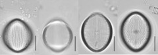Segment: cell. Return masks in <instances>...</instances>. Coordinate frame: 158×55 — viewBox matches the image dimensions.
I'll use <instances>...</instances> for the list:
<instances>
[{
  "instance_id": "obj_3",
  "label": "cell",
  "mask_w": 158,
  "mask_h": 55,
  "mask_svg": "<svg viewBox=\"0 0 158 55\" xmlns=\"http://www.w3.org/2000/svg\"><path fill=\"white\" fill-rule=\"evenodd\" d=\"M4 45L9 51L19 54L26 51L34 41L30 25L21 18H14L5 26L2 35Z\"/></svg>"
},
{
  "instance_id": "obj_4",
  "label": "cell",
  "mask_w": 158,
  "mask_h": 55,
  "mask_svg": "<svg viewBox=\"0 0 158 55\" xmlns=\"http://www.w3.org/2000/svg\"><path fill=\"white\" fill-rule=\"evenodd\" d=\"M42 40L45 46L54 53H62L73 41V33L69 25L62 19H53L44 27Z\"/></svg>"
},
{
  "instance_id": "obj_1",
  "label": "cell",
  "mask_w": 158,
  "mask_h": 55,
  "mask_svg": "<svg viewBox=\"0 0 158 55\" xmlns=\"http://www.w3.org/2000/svg\"><path fill=\"white\" fill-rule=\"evenodd\" d=\"M119 36L125 47L132 53L142 52L152 37V26L148 17L140 11H132L123 20Z\"/></svg>"
},
{
  "instance_id": "obj_2",
  "label": "cell",
  "mask_w": 158,
  "mask_h": 55,
  "mask_svg": "<svg viewBox=\"0 0 158 55\" xmlns=\"http://www.w3.org/2000/svg\"><path fill=\"white\" fill-rule=\"evenodd\" d=\"M113 36V28L104 14L94 13L89 15L81 28V39L86 47L93 53L103 52L110 46Z\"/></svg>"
}]
</instances>
